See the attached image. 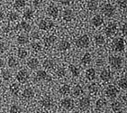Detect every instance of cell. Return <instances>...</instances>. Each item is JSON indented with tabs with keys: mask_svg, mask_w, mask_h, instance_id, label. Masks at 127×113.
<instances>
[{
	"mask_svg": "<svg viewBox=\"0 0 127 113\" xmlns=\"http://www.w3.org/2000/svg\"><path fill=\"white\" fill-rule=\"evenodd\" d=\"M108 61L110 63L111 67L115 70H120L123 67V59L119 56H114L111 55L108 58Z\"/></svg>",
	"mask_w": 127,
	"mask_h": 113,
	"instance_id": "6da1fadb",
	"label": "cell"
},
{
	"mask_svg": "<svg viewBox=\"0 0 127 113\" xmlns=\"http://www.w3.org/2000/svg\"><path fill=\"white\" fill-rule=\"evenodd\" d=\"M101 12L106 17H112L113 15H115V9L111 4H105L101 6Z\"/></svg>",
	"mask_w": 127,
	"mask_h": 113,
	"instance_id": "7a4b0ae2",
	"label": "cell"
},
{
	"mask_svg": "<svg viewBox=\"0 0 127 113\" xmlns=\"http://www.w3.org/2000/svg\"><path fill=\"white\" fill-rule=\"evenodd\" d=\"M125 40L122 37H117L113 41V48L115 52H123L125 50Z\"/></svg>",
	"mask_w": 127,
	"mask_h": 113,
	"instance_id": "3957f363",
	"label": "cell"
},
{
	"mask_svg": "<svg viewBox=\"0 0 127 113\" xmlns=\"http://www.w3.org/2000/svg\"><path fill=\"white\" fill-rule=\"evenodd\" d=\"M89 38L87 35H84L82 36L78 37V39L76 40V45L78 48H88L89 46Z\"/></svg>",
	"mask_w": 127,
	"mask_h": 113,
	"instance_id": "277c9868",
	"label": "cell"
},
{
	"mask_svg": "<svg viewBox=\"0 0 127 113\" xmlns=\"http://www.w3.org/2000/svg\"><path fill=\"white\" fill-rule=\"evenodd\" d=\"M105 95L108 99L110 100H115L118 95V90L117 88L114 85H109L105 89Z\"/></svg>",
	"mask_w": 127,
	"mask_h": 113,
	"instance_id": "5b68a950",
	"label": "cell"
},
{
	"mask_svg": "<svg viewBox=\"0 0 127 113\" xmlns=\"http://www.w3.org/2000/svg\"><path fill=\"white\" fill-rule=\"evenodd\" d=\"M29 77L30 75L28 73V71H25V70H21L16 74V80L19 81L20 83H25V82H27V81L29 80Z\"/></svg>",
	"mask_w": 127,
	"mask_h": 113,
	"instance_id": "8992f818",
	"label": "cell"
},
{
	"mask_svg": "<svg viewBox=\"0 0 127 113\" xmlns=\"http://www.w3.org/2000/svg\"><path fill=\"white\" fill-rule=\"evenodd\" d=\"M53 26H54V23L48 19H42L39 23V28L41 30H43V31H48V30L51 29Z\"/></svg>",
	"mask_w": 127,
	"mask_h": 113,
	"instance_id": "52a82bcc",
	"label": "cell"
},
{
	"mask_svg": "<svg viewBox=\"0 0 127 113\" xmlns=\"http://www.w3.org/2000/svg\"><path fill=\"white\" fill-rule=\"evenodd\" d=\"M35 81H51V76H49L47 72L43 70H40L36 72L35 75Z\"/></svg>",
	"mask_w": 127,
	"mask_h": 113,
	"instance_id": "ba28073f",
	"label": "cell"
},
{
	"mask_svg": "<svg viewBox=\"0 0 127 113\" xmlns=\"http://www.w3.org/2000/svg\"><path fill=\"white\" fill-rule=\"evenodd\" d=\"M78 105H79V109L81 111H86L89 108V106L91 105V101L90 99L88 98V97H83L79 100V102H78Z\"/></svg>",
	"mask_w": 127,
	"mask_h": 113,
	"instance_id": "9c48e42d",
	"label": "cell"
},
{
	"mask_svg": "<svg viewBox=\"0 0 127 113\" xmlns=\"http://www.w3.org/2000/svg\"><path fill=\"white\" fill-rule=\"evenodd\" d=\"M117 31V26L115 24H109V25L106 26V28L105 29V34L107 36L111 37L113 35H115V33Z\"/></svg>",
	"mask_w": 127,
	"mask_h": 113,
	"instance_id": "30bf717a",
	"label": "cell"
},
{
	"mask_svg": "<svg viewBox=\"0 0 127 113\" xmlns=\"http://www.w3.org/2000/svg\"><path fill=\"white\" fill-rule=\"evenodd\" d=\"M61 106L67 111H70L74 108V101L69 98H65L61 101Z\"/></svg>",
	"mask_w": 127,
	"mask_h": 113,
	"instance_id": "8fae6325",
	"label": "cell"
},
{
	"mask_svg": "<svg viewBox=\"0 0 127 113\" xmlns=\"http://www.w3.org/2000/svg\"><path fill=\"white\" fill-rule=\"evenodd\" d=\"M41 105L45 109H51L52 106L54 105L53 103V101H52V99L51 97H45L41 101Z\"/></svg>",
	"mask_w": 127,
	"mask_h": 113,
	"instance_id": "7c38bea8",
	"label": "cell"
},
{
	"mask_svg": "<svg viewBox=\"0 0 127 113\" xmlns=\"http://www.w3.org/2000/svg\"><path fill=\"white\" fill-rule=\"evenodd\" d=\"M62 17L63 19L66 21V22H70L72 21L74 18V14H73V11L71 9H65L63 12V15H62Z\"/></svg>",
	"mask_w": 127,
	"mask_h": 113,
	"instance_id": "4fadbf2b",
	"label": "cell"
},
{
	"mask_svg": "<svg viewBox=\"0 0 127 113\" xmlns=\"http://www.w3.org/2000/svg\"><path fill=\"white\" fill-rule=\"evenodd\" d=\"M112 78V73L109 70H103L100 73V79L102 80L103 81L105 82H107L109 81Z\"/></svg>",
	"mask_w": 127,
	"mask_h": 113,
	"instance_id": "5bb4252c",
	"label": "cell"
},
{
	"mask_svg": "<svg viewBox=\"0 0 127 113\" xmlns=\"http://www.w3.org/2000/svg\"><path fill=\"white\" fill-rule=\"evenodd\" d=\"M47 13L52 18H57L58 14H59V9H58L56 5H50L48 9H47Z\"/></svg>",
	"mask_w": 127,
	"mask_h": 113,
	"instance_id": "9a60e30c",
	"label": "cell"
},
{
	"mask_svg": "<svg viewBox=\"0 0 127 113\" xmlns=\"http://www.w3.org/2000/svg\"><path fill=\"white\" fill-rule=\"evenodd\" d=\"M91 23H92V25H94V26L95 27H98L100 26V25H103V23H104V19H103V17L101 16V15H95L93 18H92V20H91Z\"/></svg>",
	"mask_w": 127,
	"mask_h": 113,
	"instance_id": "2e32d148",
	"label": "cell"
},
{
	"mask_svg": "<svg viewBox=\"0 0 127 113\" xmlns=\"http://www.w3.org/2000/svg\"><path fill=\"white\" fill-rule=\"evenodd\" d=\"M56 41H57V37L54 35H51L48 37H46V38H44V44H45V46L49 47L51 46Z\"/></svg>",
	"mask_w": 127,
	"mask_h": 113,
	"instance_id": "e0dca14e",
	"label": "cell"
},
{
	"mask_svg": "<svg viewBox=\"0 0 127 113\" xmlns=\"http://www.w3.org/2000/svg\"><path fill=\"white\" fill-rule=\"evenodd\" d=\"M112 110L115 113H123V105L119 101H115L112 103Z\"/></svg>",
	"mask_w": 127,
	"mask_h": 113,
	"instance_id": "ac0fdd59",
	"label": "cell"
},
{
	"mask_svg": "<svg viewBox=\"0 0 127 113\" xmlns=\"http://www.w3.org/2000/svg\"><path fill=\"white\" fill-rule=\"evenodd\" d=\"M85 76L88 81H93L94 79L95 78V70L94 69V68H89V69H88L86 71Z\"/></svg>",
	"mask_w": 127,
	"mask_h": 113,
	"instance_id": "d6986e66",
	"label": "cell"
},
{
	"mask_svg": "<svg viewBox=\"0 0 127 113\" xmlns=\"http://www.w3.org/2000/svg\"><path fill=\"white\" fill-rule=\"evenodd\" d=\"M27 66L32 70L37 69V67L39 66V61L36 58H32V59H30L29 61H27Z\"/></svg>",
	"mask_w": 127,
	"mask_h": 113,
	"instance_id": "ffe728a7",
	"label": "cell"
},
{
	"mask_svg": "<svg viewBox=\"0 0 127 113\" xmlns=\"http://www.w3.org/2000/svg\"><path fill=\"white\" fill-rule=\"evenodd\" d=\"M22 95H23V97L25 99H26V100H31L34 96V92L31 88H27L23 91Z\"/></svg>",
	"mask_w": 127,
	"mask_h": 113,
	"instance_id": "44dd1931",
	"label": "cell"
},
{
	"mask_svg": "<svg viewBox=\"0 0 127 113\" xmlns=\"http://www.w3.org/2000/svg\"><path fill=\"white\" fill-rule=\"evenodd\" d=\"M91 61H92V58H91V54L89 53H86L84 54V56L82 57L81 59V64H83L84 66H87L90 63Z\"/></svg>",
	"mask_w": 127,
	"mask_h": 113,
	"instance_id": "7402d4cb",
	"label": "cell"
},
{
	"mask_svg": "<svg viewBox=\"0 0 127 113\" xmlns=\"http://www.w3.org/2000/svg\"><path fill=\"white\" fill-rule=\"evenodd\" d=\"M42 66L45 68V69H48V70H51L53 69L54 67H55V61H52L51 59H47L43 61V63H42Z\"/></svg>",
	"mask_w": 127,
	"mask_h": 113,
	"instance_id": "603a6c76",
	"label": "cell"
},
{
	"mask_svg": "<svg viewBox=\"0 0 127 113\" xmlns=\"http://www.w3.org/2000/svg\"><path fill=\"white\" fill-rule=\"evenodd\" d=\"M82 92H83V89H82V87H81L80 85H77V86L74 87L71 95H72L73 98H78V96L81 95Z\"/></svg>",
	"mask_w": 127,
	"mask_h": 113,
	"instance_id": "cb8c5ba5",
	"label": "cell"
},
{
	"mask_svg": "<svg viewBox=\"0 0 127 113\" xmlns=\"http://www.w3.org/2000/svg\"><path fill=\"white\" fill-rule=\"evenodd\" d=\"M68 71H70L73 77H78L79 76V73H80L79 69H78V67L75 66V65H73V64H70L68 66Z\"/></svg>",
	"mask_w": 127,
	"mask_h": 113,
	"instance_id": "d4e9b609",
	"label": "cell"
},
{
	"mask_svg": "<svg viewBox=\"0 0 127 113\" xmlns=\"http://www.w3.org/2000/svg\"><path fill=\"white\" fill-rule=\"evenodd\" d=\"M70 92V86L68 84H64L63 86H61V88L59 90V93L61 95H68Z\"/></svg>",
	"mask_w": 127,
	"mask_h": 113,
	"instance_id": "484cf974",
	"label": "cell"
},
{
	"mask_svg": "<svg viewBox=\"0 0 127 113\" xmlns=\"http://www.w3.org/2000/svg\"><path fill=\"white\" fill-rule=\"evenodd\" d=\"M95 107H96V110H98V111L105 109L106 107V101L105 99H99L95 103Z\"/></svg>",
	"mask_w": 127,
	"mask_h": 113,
	"instance_id": "4316f807",
	"label": "cell"
},
{
	"mask_svg": "<svg viewBox=\"0 0 127 113\" xmlns=\"http://www.w3.org/2000/svg\"><path fill=\"white\" fill-rule=\"evenodd\" d=\"M10 91L13 95H18L20 91V85L18 83H13L11 86H10Z\"/></svg>",
	"mask_w": 127,
	"mask_h": 113,
	"instance_id": "83f0119b",
	"label": "cell"
},
{
	"mask_svg": "<svg viewBox=\"0 0 127 113\" xmlns=\"http://www.w3.org/2000/svg\"><path fill=\"white\" fill-rule=\"evenodd\" d=\"M98 6V2L96 0H89L88 3V7L91 11H95L97 9Z\"/></svg>",
	"mask_w": 127,
	"mask_h": 113,
	"instance_id": "f1b7e54d",
	"label": "cell"
},
{
	"mask_svg": "<svg viewBox=\"0 0 127 113\" xmlns=\"http://www.w3.org/2000/svg\"><path fill=\"white\" fill-rule=\"evenodd\" d=\"M60 51H67L68 49L70 48V44L67 41H62L59 44V46H58Z\"/></svg>",
	"mask_w": 127,
	"mask_h": 113,
	"instance_id": "f546056e",
	"label": "cell"
},
{
	"mask_svg": "<svg viewBox=\"0 0 127 113\" xmlns=\"http://www.w3.org/2000/svg\"><path fill=\"white\" fill-rule=\"evenodd\" d=\"M17 42L19 44H26L29 42V37L26 35H20L17 38Z\"/></svg>",
	"mask_w": 127,
	"mask_h": 113,
	"instance_id": "4dcf8cb0",
	"label": "cell"
},
{
	"mask_svg": "<svg viewBox=\"0 0 127 113\" xmlns=\"http://www.w3.org/2000/svg\"><path fill=\"white\" fill-rule=\"evenodd\" d=\"M99 90V87H98V84L96 83H91L88 85V91L89 92L92 94H95Z\"/></svg>",
	"mask_w": 127,
	"mask_h": 113,
	"instance_id": "1f68e13d",
	"label": "cell"
},
{
	"mask_svg": "<svg viewBox=\"0 0 127 113\" xmlns=\"http://www.w3.org/2000/svg\"><path fill=\"white\" fill-rule=\"evenodd\" d=\"M19 18V15L15 12H10L9 14H7V19L10 22H15Z\"/></svg>",
	"mask_w": 127,
	"mask_h": 113,
	"instance_id": "d6a6232c",
	"label": "cell"
},
{
	"mask_svg": "<svg viewBox=\"0 0 127 113\" xmlns=\"http://www.w3.org/2000/svg\"><path fill=\"white\" fill-rule=\"evenodd\" d=\"M95 42L96 44V45H102V44H105V37L103 36L102 35H97L95 36Z\"/></svg>",
	"mask_w": 127,
	"mask_h": 113,
	"instance_id": "836d02e7",
	"label": "cell"
},
{
	"mask_svg": "<svg viewBox=\"0 0 127 113\" xmlns=\"http://www.w3.org/2000/svg\"><path fill=\"white\" fill-rule=\"evenodd\" d=\"M17 55H18V57H19L20 59H25V58L27 57V55H28V52L25 49H24V48H20V49H18Z\"/></svg>",
	"mask_w": 127,
	"mask_h": 113,
	"instance_id": "e575fe53",
	"label": "cell"
},
{
	"mask_svg": "<svg viewBox=\"0 0 127 113\" xmlns=\"http://www.w3.org/2000/svg\"><path fill=\"white\" fill-rule=\"evenodd\" d=\"M20 26H21V28H22L23 30H25V32H30L31 30H32V26L28 24L27 22H25V21H23V22H21V24H20Z\"/></svg>",
	"mask_w": 127,
	"mask_h": 113,
	"instance_id": "d590c367",
	"label": "cell"
},
{
	"mask_svg": "<svg viewBox=\"0 0 127 113\" xmlns=\"http://www.w3.org/2000/svg\"><path fill=\"white\" fill-rule=\"evenodd\" d=\"M24 17L27 20H31L33 17V12L31 9H26L24 12Z\"/></svg>",
	"mask_w": 127,
	"mask_h": 113,
	"instance_id": "8d00e7d4",
	"label": "cell"
},
{
	"mask_svg": "<svg viewBox=\"0 0 127 113\" xmlns=\"http://www.w3.org/2000/svg\"><path fill=\"white\" fill-rule=\"evenodd\" d=\"M118 85H119V87L121 89H123L124 91H125L127 89V81H126V78H122L121 80H120L119 81H118Z\"/></svg>",
	"mask_w": 127,
	"mask_h": 113,
	"instance_id": "74e56055",
	"label": "cell"
},
{
	"mask_svg": "<svg viewBox=\"0 0 127 113\" xmlns=\"http://www.w3.org/2000/svg\"><path fill=\"white\" fill-rule=\"evenodd\" d=\"M25 5V0H16L15 2V4H14V6H15V8H16V9H20V8L24 7Z\"/></svg>",
	"mask_w": 127,
	"mask_h": 113,
	"instance_id": "f35d334b",
	"label": "cell"
},
{
	"mask_svg": "<svg viewBox=\"0 0 127 113\" xmlns=\"http://www.w3.org/2000/svg\"><path fill=\"white\" fill-rule=\"evenodd\" d=\"M17 64H18V62H17L15 58L10 57L9 59H8V66H9L10 68H15V67L17 66Z\"/></svg>",
	"mask_w": 127,
	"mask_h": 113,
	"instance_id": "ab89813d",
	"label": "cell"
},
{
	"mask_svg": "<svg viewBox=\"0 0 127 113\" xmlns=\"http://www.w3.org/2000/svg\"><path fill=\"white\" fill-rule=\"evenodd\" d=\"M22 109L20 108L19 106L17 105H13L10 109V113H22Z\"/></svg>",
	"mask_w": 127,
	"mask_h": 113,
	"instance_id": "60d3db41",
	"label": "cell"
},
{
	"mask_svg": "<svg viewBox=\"0 0 127 113\" xmlns=\"http://www.w3.org/2000/svg\"><path fill=\"white\" fill-rule=\"evenodd\" d=\"M2 77L5 81H8V80H10L11 77H12V72H10V71H7V70H5V71H3Z\"/></svg>",
	"mask_w": 127,
	"mask_h": 113,
	"instance_id": "b9f144b4",
	"label": "cell"
},
{
	"mask_svg": "<svg viewBox=\"0 0 127 113\" xmlns=\"http://www.w3.org/2000/svg\"><path fill=\"white\" fill-rule=\"evenodd\" d=\"M32 48L34 52H40V51L42 50V45H41L39 43H32Z\"/></svg>",
	"mask_w": 127,
	"mask_h": 113,
	"instance_id": "7bdbcfd3",
	"label": "cell"
},
{
	"mask_svg": "<svg viewBox=\"0 0 127 113\" xmlns=\"http://www.w3.org/2000/svg\"><path fill=\"white\" fill-rule=\"evenodd\" d=\"M56 74H57V76H59V77H64L66 75V70L64 69V68H60V69L57 70Z\"/></svg>",
	"mask_w": 127,
	"mask_h": 113,
	"instance_id": "ee69618b",
	"label": "cell"
},
{
	"mask_svg": "<svg viewBox=\"0 0 127 113\" xmlns=\"http://www.w3.org/2000/svg\"><path fill=\"white\" fill-rule=\"evenodd\" d=\"M118 3V5H119V6L121 8H126V5H127V2H126V0H118L117 1Z\"/></svg>",
	"mask_w": 127,
	"mask_h": 113,
	"instance_id": "f6af8a7d",
	"label": "cell"
},
{
	"mask_svg": "<svg viewBox=\"0 0 127 113\" xmlns=\"http://www.w3.org/2000/svg\"><path fill=\"white\" fill-rule=\"evenodd\" d=\"M60 2L64 5H70V3L72 2V0H60Z\"/></svg>",
	"mask_w": 127,
	"mask_h": 113,
	"instance_id": "bcb514c9",
	"label": "cell"
},
{
	"mask_svg": "<svg viewBox=\"0 0 127 113\" xmlns=\"http://www.w3.org/2000/svg\"><path fill=\"white\" fill-rule=\"evenodd\" d=\"M42 3V0H33V2H32V4H33V5H35V6H40V5Z\"/></svg>",
	"mask_w": 127,
	"mask_h": 113,
	"instance_id": "7dc6e473",
	"label": "cell"
},
{
	"mask_svg": "<svg viewBox=\"0 0 127 113\" xmlns=\"http://www.w3.org/2000/svg\"><path fill=\"white\" fill-rule=\"evenodd\" d=\"M122 33H123V35H126V24H125V25H123L122 27Z\"/></svg>",
	"mask_w": 127,
	"mask_h": 113,
	"instance_id": "c3c4849f",
	"label": "cell"
},
{
	"mask_svg": "<svg viewBox=\"0 0 127 113\" xmlns=\"http://www.w3.org/2000/svg\"><path fill=\"white\" fill-rule=\"evenodd\" d=\"M4 64H5V61L0 58V68H2V67L4 66Z\"/></svg>",
	"mask_w": 127,
	"mask_h": 113,
	"instance_id": "681fc988",
	"label": "cell"
},
{
	"mask_svg": "<svg viewBox=\"0 0 127 113\" xmlns=\"http://www.w3.org/2000/svg\"><path fill=\"white\" fill-rule=\"evenodd\" d=\"M4 51V44L2 42H0V52Z\"/></svg>",
	"mask_w": 127,
	"mask_h": 113,
	"instance_id": "f907efd6",
	"label": "cell"
},
{
	"mask_svg": "<svg viewBox=\"0 0 127 113\" xmlns=\"http://www.w3.org/2000/svg\"><path fill=\"white\" fill-rule=\"evenodd\" d=\"M3 19H4V13L0 11V22H1Z\"/></svg>",
	"mask_w": 127,
	"mask_h": 113,
	"instance_id": "816d5d0a",
	"label": "cell"
},
{
	"mask_svg": "<svg viewBox=\"0 0 127 113\" xmlns=\"http://www.w3.org/2000/svg\"><path fill=\"white\" fill-rule=\"evenodd\" d=\"M35 113H45L44 111H36Z\"/></svg>",
	"mask_w": 127,
	"mask_h": 113,
	"instance_id": "f5cc1de1",
	"label": "cell"
},
{
	"mask_svg": "<svg viewBox=\"0 0 127 113\" xmlns=\"http://www.w3.org/2000/svg\"><path fill=\"white\" fill-rule=\"evenodd\" d=\"M70 113H78V112H70Z\"/></svg>",
	"mask_w": 127,
	"mask_h": 113,
	"instance_id": "db71d44e",
	"label": "cell"
},
{
	"mask_svg": "<svg viewBox=\"0 0 127 113\" xmlns=\"http://www.w3.org/2000/svg\"><path fill=\"white\" fill-rule=\"evenodd\" d=\"M104 113H108V112H104Z\"/></svg>",
	"mask_w": 127,
	"mask_h": 113,
	"instance_id": "11a10c76",
	"label": "cell"
},
{
	"mask_svg": "<svg viewBox=\"0 0 127 113\" xmlns=\"http://www.w3.org/2000/svg\"><path fill=\"white\" fill-rule=\"evenodd\" d=\"M88 113H90V112H88Z\"/></svg>",
	"mask_w": 127,
	"mask_h": 113,
	"instance_id": "9f6ffc18",
	"label": "cell"
}]
</instances>
